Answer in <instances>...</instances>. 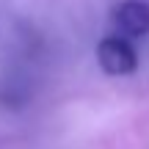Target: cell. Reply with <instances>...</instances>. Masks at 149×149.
Wrapping results in <instances>:
<instances>
[{
	"mask_svg": "<svg viewBox=\"0 0 149 149\" xmlns=\"http://www.w3.org/2000/svg\"><path fill=\"white\" fill-rule=\"evenodd\" d=\"M97 64L102 66L105 74L122 77V74H133L138 69V55L124 36H105L97 44Z\"/></svg>",
	"mask_w": 149,
	"mask_h": 149,
	"instance_id": "obj_1",
	"label": "cell"
},
{
	"mask_svg": "<svg viewBox=\"0 0 149 149\" xmlns=\"http://www.w3.org/2000/svg\"><path fill=\"white\" fill-rule=\"evenodd\" d=\"M116 25L122 36L141 39L149 33V3L144 0H124L116 8Z\"/></svg>",
	"mask_w": 149,
	"mask_h": 149,
	"instance_id": "obj_2",
	"label": "cell"
}]
</instances>
